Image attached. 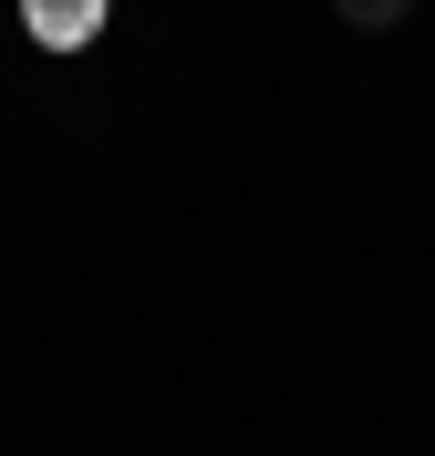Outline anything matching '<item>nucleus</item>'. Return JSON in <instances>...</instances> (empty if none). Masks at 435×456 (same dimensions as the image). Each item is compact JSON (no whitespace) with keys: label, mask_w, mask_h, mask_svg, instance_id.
<instances>
[{"label":"nucleus","mask_w":435,"mask_h":456,"mask_svg":"<svg viewBox=\"0 0 435 456\" xmlns=\"http://www.w3.org/2000/svg\"><path fill=\"white\" fill-rule=\"evenodd\" d=\"M104 11H115V0H21V21H31L42 53H84L93 31H104Z\"/></svg>","instance_id":"f257e3e1"},{"label":"nucleus","mask_w":435,"mask_h":456,"mask_svg":"<svg viewBox=\"0 0 435 456\" xmlns=\"http://www.w3.org/2000/svg\"><path fill=\"white\" fill-rule=\"evenodd\" d=\"M332 11H342V31H394L415 0H332Z\"/></svg>","instance_id":"f03ea898"}]
</instances>
